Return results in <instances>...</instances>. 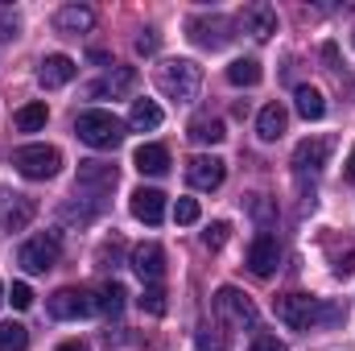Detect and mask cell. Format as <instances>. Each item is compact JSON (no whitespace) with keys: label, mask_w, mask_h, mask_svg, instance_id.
<instances>
[{"label":"cell","mask_w":355,"mask_h":351,"mask_svg":"<svg viewBox=\"0 0 355 351\" xmlns=\"http://www.w3.org/2000/svg\"><path fill=\"white\" fill-rule=\"evenodd\" d=\"M297 116L302 120H322L327 116V99H322V91H314V87H297Z\"/></svg>","instance_id":"obj_24"},{"label":"cell","mask_w":355,"mask_h":351,"mask_svg":"<svg viewBox=\"0 0 355 351\" xmlns=\"http://www.w3.org/2000/svg\"><path fill=\"white\" fill-rule=\"evenodd\" d=\"M128 264H132V273L145 281V285H162V277H166V248L162 244H137L132 248V257H128Z\"/></svg>","instance_id":"obj_10"},{"label":"cell","mask_w":355,"mask_h":351,"mask_svg":"<svg viewBox=\"0 0 355 351\" xmlns=\"http://www.w3.org/2000/svg\"><path fill=\"white\" fill-rule=\"evenodd\" d=\"M17 29H21V17H17V12H0V37H4V42H12V37H17Z\"/></svg>","instance_id":"obj_37"},{"label":"cell","mask_w":355,"mask_h":351,"mask_svg":"<svg viewBox=\"0 0 355 351\" xmlns=\"http://www.w3.org/2000/svg\"><path fill=\"white\" fill-rule=\"evenodd\" d=\"M17 198H21V194H12V190H4V186H0V223L8 219V211L17 207Z\"/></svg>","instance_id":"obj_40"},{"label":"cell","mask_w":355,"mask_h":351,"mask_svg":"<svg viewBox=\"0 0 355 351\" xmlns=\"http://www.w3.org/2000/svg\"><path fill=\"white\" fill-rule=\"evenodd\" d=\"M46 103H25V108H17V116H12V124L21 128V132H37V128H46Z\"/></svg>","instance_id":"obj_25"},{"label":"cell","mask_w":355,"mask_h":351,"mask_svg":"<svg viewBox=\"0 0 355 351\" xmlns=\"http://www.w3.org/2000/svg\"><path fill=\"white\" fill-rule=\"evenodd\" d=\"M248 211H252V219L261 223V232H268V228L277 223V207L268 203L265 194H252V198H248Z\"/></svg>","instance_id":"obj_29"},{"label":"cell","mask_w":355,"mask_h":351,"mask_svg":"<svg viewBox=\"0 0 355 351\" xmlns=\"http://www.w3.org/2000/svg\"><path fill=\"white\" fill-rule=\"evenodd\" d=\"M215 314H219V323L232 327V331H257V323H261L252 298L240 293L236 285H223V289L215 293Z\"/></svg>","instance_id":"obj_3"},{"label":"cell","mask_w":355,"mask_h":351,"mask_svg":"<svg viewBox=\"0 0 355 351\" xmlns=\"http://www.w3.org/2000/svg\"><path fill=\"white\" fill-rule=\"evenodd\" d=\"M174 223H198V198H178L174 203Z\"/></svg>","instance_id":"obj_33"},{"label":"cell","mask_w":355,"mask_h":351,"mask_svg":"<svg viewBox=\"0 0 355 351\" xmlns=\"http://www.w3.org/2000/svg\"><path fill=\"white\" fill-rule=\"evenodd\" d=\"M327 157H331V141L310 137V141H302V145L293 149V170H297V174H318V170L327 166Z\"/></svg>","instance_id":"obj_17"},{"label":"cell","mask_w":355,"mask_h":351,"mask_svg":"<svg viewBox=\"0 0 355 351\" xmlns=\"http://www.w3.org/2000/svg\"><path fill=\"white\" fill-rule=\"evenodd\" d=\"M194 348H198V351H223V348H227V335H223L219 327H198Z\"/></svg>","instance_id":"obj_31"},{"label":"cell","mask_w":355,"mask_h":351,"mask_svg":"<svg viewBox=\"0 0 355 351\" xmlns=\"http://www.w3.org/2000/svg\"><path fill=\"white\" fill-rule=\"evenodd\" d=\"M132 87H137V71H132V67H112L103 79H95V83H91L87 95H91V99H107V95H112V99H120V95H128Z\"/></svg>","instance_id":"obj_13"},{"label":"cell","mask_w":355,"mask_h":351,"mask_svg":"<svg viewBox=\"0 0 355 351\" xmlns=\"http://www.w3.org/2000/svg\"><path fill=\"white\" fill-rule=\"evenodd\" d=\"M75 58H67V54H50V58H42V67H37V83L46 91H58L67 87L71 79H75Z\"/></svg>","instance_id":"obj_16"},{"label":"cell","mask_w":355,"mask_h":351,"mask_svg":"<svg viewBox=\"0 0 355 351\" xmlns=\"http://www.w3.org/2000/svg\"><path fill=\"white\" fill-rule=\"evenodd\" d=\"M128 128H132V132H153V128H162V108H157L153 99H132Z\"/></svg>","instance_id":"obj_21"},{"label":"cell","mask_w":355,"mask_h":351,"mask_svg":"<svg viewBox=\"0 0 355 351\" xmlns=\"http://www.w3.org/2000/svg\"><path fill=\"white\" fill-rule=\"evenodd\" d=\"M227 232H232L227 223H211V228L202 232V244H207V248H223V244H227Z\"/></svg>","instance_id":"obj_35"},{"label":"cell","mask_w":355,"mask_h":351,"mask_svg":"<svg viewBox=\"0 0 355 351\" xmlns=\"http://www.w3.org/2000/svg\"><path fill=\"white\" fill-rule=\"evenodd\" d=\"M186 137H190L194 145H219L227 132H223V120H219V116H194L190 128H186Z\"/></svg>","instance_id":"obj_22"},{"label":"cell","mask_w":355,"mask_h":351,"mask_svg":"<svg viewBox=\"0 0 355 351\" xmlns=\"http://www.w3.org/2000/svg\"><path fill=\"white\" fill-rule=\"evenodd\" d=\"M29 348V331L21 323H0V351H25Z\"/></svg>","instance_id":"obj_27"},{"label":"cell","mask_w":355,"mask_h":351,"mask_svg":"<svg viewBox=\"0 0 355 351\" xmlns=\"http://www.w3.org/2000/svg\"><path fill=\"white\" fill-rule=\"evenodd\" d=\"M58 351H91L87 343H79V339H67V343H58Z\"/></svg>","instance_id":"obj_41"},{"label":"cell","mask_w":355,"mask_h":351,"mask_svg":"<svg viewBox=\"0 0 355 351\" xmlns=\"http://www.w3.org/2000/svg\"><path fill=\"white\" fill-rule=\"evenodd\" d=\"M261 75H265V71H261L257 58H236V62L227 67V83H232V87H257Z\"/></svg>","instance_id":"obj_23"},{"label":"cell","mask_w":355,"mask_h":351,"mask_svg":"<svg viewBox=\"0 0 355 351\" xmlns=\"http://www.w3.org/2000/svg\"><path fill=\"white\" fill-rule=\"evenodd\" d=\"M248 351H289V348H285L277 335H261V339H257V343H252Z\"/></svg>","instance_id":"obj_39"},{"label":"cell","mask_w":355,"mask_h":351,"mask_svg":"<svg viewBox=\"0 0 355 351\" xmlns=\"http://www.w3.org/2000/svg\"><path fill=\"white\" fill-rule=\"evenodd\" d=\"M352 37H355V33H352Z\"/></svg>","instance_id":"obj_44"},{"label":"cell","mask_w":355,"mask_h":351,"mask_svg":"<svg viewBox=\"0 0 355 351\" xmlns=\"http://www.w3.org/2000/svg\"><path fill=\"white\" fill-rule=\"evenodd\" d=\"M4 298H8V293H4V285H0V302H4Z\"/></svg>","instance_id":"obj_43"},{"label":"cell","mask_w":355,"mask_h":351,"mask_svg":"<svg viewBox=\"0 0 355 351\" xmlns=\"http://www.w3.org/2000/svg\"><path fill=\"white\" fill-rule=\"evenodd\" d=\"M223 178H227V166H223V157H215V153H198V157L186 162V182H190L194 190H219Z\"/></svg>","instance_id":"obj_9"},{"label":"cell","mask_w":355,"mask_h":351,"mask_svg":"<svg viewBox=\"0 0 355 351\" xmlns=\"http://www.w3.org/2000/svg\"><path fill=\"white\" fill-rule=\"evenodd\" d=\"M91 25H95V12H91L87 4H62V8L54 12V29H58V33H67V37L87 33Z\"/></svg>","instance_id":"obj_18"},{"label":"cell","mask_w":355,"mask_h":351,"mask_svg":"<svg viewBox=\"0 0 355 351\" xmlns=\"http://www.w3.org/2000/svg\"><path fill=\"white\" fill-rule=\"evenodd\" d=\"M124 298H128L124 285H120V281H107V285L99 289V310H103V314H120V310H124Z\"/></svg>","instance_id":"obj_28"},{"label":"cell","mask_w":355,"mask_h":351,"mask_svg":"<svg viewBox=\"0 0 355 351\" xmlns=\"http://www.w3.org/2000/svg\"><path fill=\"white\" fill-rule=\"evenodd\" d=\"M12 166H17V174H21V178L46 182V178L58 174V166H62V153H58L54 145H21V149L12 153Z\"/></svg>","instance_id":"obj_5"},{"label":"cell","mask_w":355,"mask_h":351,"mask_svg":"<svg viewBox=\"0 0 355 351\" xmlns=\"http://www.w3.org/2000/svg\"><path fill=\"white\" fill-rule=\"evenodd\" d=\"M157 87L174 103H190L202 87V67L190 62V58H170V62L157 67Z\"/></svg>","instance_id":"obj_1"},{"label":"cell","mask_w":355,"mask_h":351,"mask_svg":"<svg viewBox=\"0 0 355 351\" xmlns=\"http://www.w3.org/2000/svg\"><path fill=\"white\" fill-rule=\"evenodd\" d=\"M343 178H347V182H355V149H352V157H347V166H343Z\"/></svg>","instance_id":"obj_42"},{"label":"cell","mask_w":355,"mask_h":351,"mask_svg":"<svg viewBox=\"0 0 355 351\" xmlns=\"http://www.w3.org/2000/svg\"><path fill=\"white\" fill-rule=\"evenodd\" d=\"M33 211H37V203H33V198H25V194H21V198H17V207H12V211H8V219H4V223H0V228H4V232H21V228H25V223H29V219H33Z\"/></svg>","instance_id":"obj_26"},{"label":"cell","mask_w":355,"mask_h":351,"mask_svg":"<svg viewBox=\"0 0 355 351\" xmlns=\"http://www.w3.org/2000/svg\"><path fill=\"white\" fill-rule=\"evenodd\" d=\"M137 54H157V33H153V29H145V33L137 37Z\"/></svg>","instance_id":"obj_38"},{"label":"cell","mask_w":355,"mask_h":351,"mask_svg":"<svg viewBox=\"0 0 355 351\" xmlns=\"http://www.w3.org/2000/svg\"><path fill=\"white\" fill-rule=\"evenodd\" d=\"M8 298H12V306H17V310H29V306H33V289H29L25 281H17V285L8 289Z\"/></svg>","instance_id":"obj_36"},{"label":"cell","mask_w":355,"mask_h":351,"mask_svg":"<svg viewBox=\"0 0 355 351\" xmlns=\"http://www.w3.org/2000/svg\"><path fill=\"white\" fill-rule=\"evenodd\" d=\"M343 318H347V310H343V306H335V302L318 298V323H314V327H339Z\"/></svg>","instance_id":"obj_32"},{"label":"cell","mask_w":355,"mask_h":351,"mask_svg":"<svg viewBox=\"0 0 355 351\" xmlns=\"http://www.w3.org/2000/svg\"><path fill=\"white\" fill-rule=\"evenodd\" d=\"M272 314L289 331H310L318 323V298H310V293H285V298L272 302Z\"/></svg>","instance_id":"obj_8"},{"label":"cell","mask_w":355,"mask_h":351,"mask_svg":"<svg viewBox=\"0 0 355 351\" xmlns=\"http://www.w3.org/2000/svg\"><path fill=\"white\" fill-rule=\"evenodd\" d=\"M75 132H79V141L91 145V149H116V145L124 141V124H120L112 112H103V108H87V112H79Z\"/></svg>","instance_id":"obj_2"},{"label":"cell","mask_w":355,"mask_h":351,"mask_svg":"<svg viewBox=\"0 0 355 351\" xmlns=\"http://www.w3.org/2000/svg\"><path fill=\"white\" fill-rule=\"evenodd\" d=\"M95 211H99V207H75V203H62V219H67V223H79V228L95 219Z\"/></svg>","instance_id":"obj_34"},{"label":"cell","mask_w":355,"mask_h":351,"mask_svg":"<svg viewBox=\"0 0 355 351\" xmlns=\"http://www.w3.org/2000/svg\"><path fill=\"white\" fill-rule=\"evenodd\" d=\"M75 186L87 190V194H95V198H103V194L116 190V166H112V162H79Z\"/></svg>","instance_id":"obj_11"},{"label":"cell","mask_w":355,"mask_h":351,"mask_svg":"<svg viewBox=\"0 0 355 351\" xmlns=\"http://www.w3.org/2000/svg\"><path fill=\"white\" fill-rule=\"evenodd\" d=\"M132 166H137V170H141V174H166V170H170V149H166V145H153V141H149V145H141V149H137V153H132Z\"/></svg>","instance_id":"obj_19"},{"label":"cell","mask_w":355,"mask_h":351,"mask_svg":"<svg viewBox=\"0 0 355 351\" xmlns=\"http://www.w3.org/2000/svg\"><path fill=\"white\" fill-rule=\"evenodd\" d=\"M137 302H141V310H145V314H153V318H162V314H166V289H162V285H145V293H141Z\"/></svg>","instance_id":"obj_30"},{"label":"cell","mask_w":355,"mask_h":351,"mask_svg":"<svg viewBox=\"0 0 355 351\" xmlns=\"http://www.w3.org/2000/svg\"><path fill=\"white\" fill-rule=\"evenodd\" d=\"M62 257V240H58V232H37V236H29L25 244H21V252H17V264L25 268V273H46V268H54Z\"/></svg>","instance_id":"obj_6"},{"label":"cell","mask_w":355,"mask_h":351,"mask_svg":"<svg viewBox=\"0 0 355 351\" xmlns=\"http://www.w3.org/2000/svg\"><path fill=\"white\" fill-rule=\"evenodd\" d=\"M128 207H132V219H141V223H149V228H157V223L166 219V194H162V190L141 186V190H132Z\"/></svg>","instance_id":"obj_12"},{"label":"cell","mask_w":355,"mask_h":351,"mask_svg":"<svg viewBox=\"0 0 355 351\" xmlns=\"http://www.w3.org/2000/svg\"><path fill=\"white\" fill-rule=\"evenodd\" d=\"M285 124H289V112H285L281 103H265L261 116H257V137H261V141H277V137L285 132Z\"/></svg>","instance_id":"obj_20"},{"label":"cell","mask_w":355,"mask_h":351,"mask_svg":"<svg viewBox=\"0 0 355 351\" xmlns=\"http://www.w3.org/2000/svg\"><path fill=\"white\" fill-rule=\"evenodd\" d=\"M277 261H281V248H277V236L261 232L252 244H248V268L257 277H272L277 273Z\"/></svg>","instance_id":"obj_15"},{"label":"cell","mask_w":355,"mask_h":351,"mask_svg":"<svg viewBox=\"0 0 355 351\" xmlns=\"http://www.w3.org/2000/svg\"><path fill=\"white\" fill-rule=\"evenodd\" d=\"M240 25H244V33L248 37H257V42H268L272 33H277V8L272 4H248L244 12H240Z\"/></svg>","instance_id":"obj_14"},{"label":"cell","mask_w":355,"mask_h":351,"mask_svg":"<svg viewBox=\"0 0 355 351\" xmlns=\"http://www.w3.org/2000/svg\"><path fill=\"white\" fill-rule=\"evenodd\" d=\"M186 37L198 46V50H223L232 42V21L223 12H194L186 21Z\"/></svg>","instance_id":"obj_4"},{"label":"cell","mask_w":355,"mask_h":351,"mask_svg":"<svg viewBox=\"0 0 355 351\" xmlns=\"http://www.w3.org/2000/svg\"><path fill=\"white\" fill-rule=\"evenodd\" d=\"M99 310V298L91 289H79V285H67L50 298V318L58 323H75V318H91Z\"/></svg>","instance_id":"obj_7"}]
</instances>
